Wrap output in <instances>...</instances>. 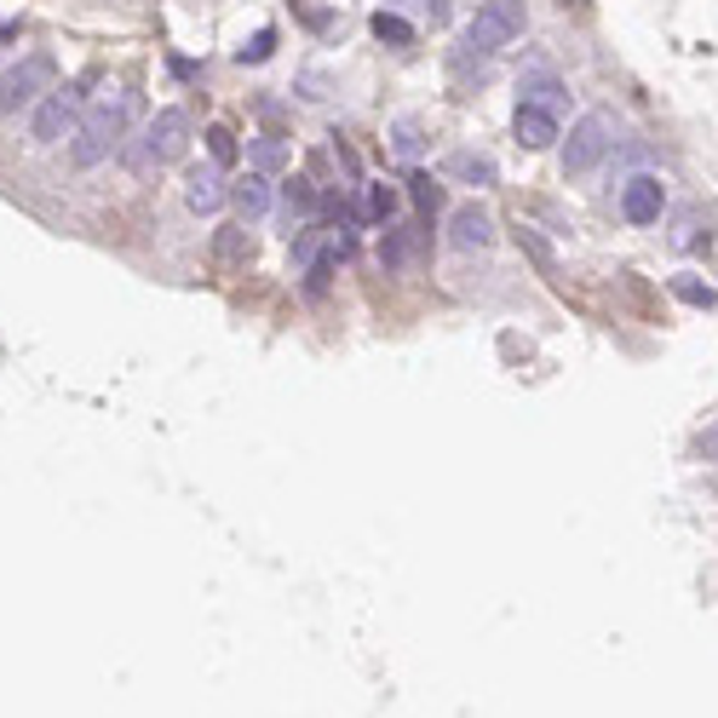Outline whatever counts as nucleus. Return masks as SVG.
I'll list each match as a JSON object with an SVG mask.
<instances>
[{"label": "nucleus", "instance_id": "nucleus-1", "mask_svg": "<svg viewBox=\"0 0 718 718\" xmlns=\"http://www.w3.org/2000/svg\"><path fill=\"white\" fill-rule=\"evenodd\" d=\"M133 92H115L104 98L98 110H87L81 121H75V133H69V162L75 167H98V162H110L121 139H126V126H133Z\"/></svg>", "mask_w": 718, "mask_h": 718}, {"label": "nucleus", "instance_id": "nucleus-2", "mask_svg": "<svg viewBox=\"0 0 718 718\" xmlns=\"http://www.w3.org/2000/svg\"><path fill=\"white\" fill-rule=\"evenodd\" d=\"M53 87H58V58H53V53L18 58L7 75H0V115H18V110L41 104V98L53 92Z\"/></svg>", "mask_w": 718, "mask_h": 718}, {"label": "nucleus", "instance_id": "nucleus-3", "mask_svg": "<svg viewBox=\"0 0 718 718\" xmlns=\"http://www.w3.org/2000/svg\"><path fill=\"white\" fill-rule=\"evenodd\" d=\"M87 87H92V75H81V81H69V87H53L41 104H30L35 110L30 115L35 144H64L75 133V121H81V110H87Z\"/></svg>", "mask_w": 718, "mask_h": 718}, {"label": "nucleus", "instance_id": "nucleus-4", "mask_svg": "<svg viewBox=\"0 0 718 718\" xmlns=\"http://www.w3.org/2000/svg\"><path fill=\"white\" fill-rule=\"evenodd\" d=\"M190 144V115L185 110H156V121L144 126L139 150H126V167H162V162H178Z\"/></svg>", "mask_w": 718, "mask_h": 718}, {"label": "nucleus", "instance_id": "nucleus-5", "mask_svg": "<svg viewBox=\"0 0 718 718\" xmlns=\"http://www.w3.org/2000/svg\"><path fill=\"white\" fill-rule=\"evenodd\" d=\"M523 35V0H483L477 18L466 23V46L472 53H500Z\"/></svg>", "mask_w": 718, "mask_h": 718}, {"label": "nucleus", "instance_id": "nucleus-6", "mask_svg": "<svg viewBox=\"0 0 718 718\" xmlns=\"http://www.w3.org/2000/svg\"><path fill=\"white\" fill-rule=\"evenodd\" d=\"M615 150V126H609V115H581L575 126H570V139H563V173L570 178H581V173H593L604 156Z\"/></svg>", "mask_w": 718, "mask_h": 718}, {"label": "nucleus", "instance_id": "nucleus-7", "mask_svg": "<svg viewBox=\"0 0 718 718\" xmlns=\"http://www.w3.org/2000/svg\"><path fill=\"white\" fill-rule=\"evenodd\" d=\"M661 208H666V185L655 173H638L621 185V213L627 224H661Z\"/></svg>", "mask_w": 718, "mask_h": 718}, {"label": "nucleus", "instance_id": "nucleus-8", "mask_svg": "<svg viewBox=\"0 0 718 718\" xmlns=\"http://www.w3.org/2000/svg\"><path fill=\"white\" fill-rule=\"evenodd\" d=\"M449 242H454L460 253H483V247H495V219H489V208H477V201L454 208V219H449Z\"/></svg>", "mask_w": 718, "mask_h": 718}, {"label": "nucleus", "instance_id": "nucleus-9", "mask_svg": "<svg viewBox=\"0 0 718 718\" xmlns=\"http://www.w3.org/2000/svg\"><path fill=\"white\" fill-rule=\"evenodd\" d=\"M426 247V219L420 224H386V236H379V265L391 276L415 265V253Z\"/></svg>", "mask_w": 718, "mask_h": 718}, {"label": "nucleus", "instance_id": "nucleus-10", "mask_svg": "<svg viewBox=\"0 0 718 718\" xmlns=\"http://www.w3.org/2000/svg\"><path fill=\"white\" fill-rule=\"evenodd\" d=\"M511 139H518L523 150H552L563 133H557V115L541 110V104H518V115H511Z\"/></svg>", "mask_w": 718, "mask_h": 718}, {"label": "nucleus", "instance_id": "nucleus-11", "mask_svg": "<svg viewBox=\"0 0 718 718\" xmlns=\"http://www.w3.org/2000/svg\"><path fill=\"white\" fill-rule=\"evenodd\" d=\"M230 208H236L247 224L253 219H265L270 208H276V190H270V173H247V178H236V185H230Z\"/></svg>", "mask_w": 718, "mask_h": 718}, {"label": "nucleus", "instance_id": "nucleus-12", "mask_svg": "<svg viewBox=\"0 0 718 718\" xmlns=\"http://www.w3.org/2000/svg\"><path fill=\"white\" fill-rule=\"evenodd\" d=\"M224 196H230V185H224V173H219V167H190V178H185V201H190V213H219V208H224Z\"/></svg>", "mask_w": 718, "mask_h": 718}, {"label": "nucleus", "instance_id": "nucleus-13", "mask_svg": "<svg viewBox=\"0 0 718 718\" xmlns=\"http://www.w3.org/2000/svg\"><path fill=\"white\" fill-rule=\"evenodd\" d=\"M213 259H224V265H247V259H253L247 224H219V230H213Z\"/></svg>", "mask_w": 718, "mask_h": 718}, {"label": "nucleus", "instance_id": "nucleus-14", "mask_svg": "<svg viewBox=\"0 0 718 718\" xmlns=\"http://www.w3.org/2000/svg\"><path fill=\"white\" fill-rule=\"evenodd\" d=\"M363 213H368V224H391L402 213V190L397 185H368L363 190Z\"/></svg>", "mask_w": 718, "mask_h": 718}, {"label": "nucleus", "instance_id": "nucleus-15", "mask_svg": "<svg viewBox=\"0 0 718 718\" xmlns=\"http://www.w3.org/2000/svg\"><path fill=\"white\" fill-rule=\"evenodd\" d=\"M317 185L311 178H288V185H281V208H288V219H317Z\"/></svg>", "mask_w": 718, "mask_h": 718}, {"label": "nucleus", "instance_id": "nucleus-16", "mask_svg": "<svg viewBox=\"0 0 718 718\" xmlns=\"http://www.w3.org/2000/svg\"><path fill=\"white\" fill-rule=\"evenodd\" d=\"M408 201L420 208V219H438L443 213V185L431 173H415V178H408Z\"/></svg>", "mask_w": 718, "mask_h": 718}, {"label": "nucleus", "instance_id": "nucleus-17", "mask_svg": "<svg viewBox=\"0 0 718 718\" xmlns=\"http://www.w3.org/2000/svg\"><path fill=\"white\" fill-rule=\"evenodd\" d=\"M518 104H541V110H552V115H557V104H563V81H557V75H529Z\"/></svg>", "mask_w": 718, "mask_h": 718}, {"label": "nucleus", "instance_id": "nucleus-18", "mask_svg": "<svg viewBox=\"0 0 718 718\" xmlns=\"http://www.w3.org/2000/svg\"><path fill=\"white\" fill-rule=\"evenodd\" d=\"M454 178H472V185H495V162L489 156H472V150H460V156L449 162Z\"/></svg>", "mask_w": 718, "mask_h": 718}, {"label": "nucleus", "instance_id": "nucleus-19", "mask_svg": "<svg viewBox=\"0 0 718 718\" xmlns=\"http://www.w3.org/2000/svg\"><path fill=\"white\" fill-rule=\"evenodd\" d=\"M374 35L391 41V46H415V23L397 18V12H374Z\"/></svg>", "mask_w": 718, "mask_h": 718}, {"label": "nucleus", "instance_id": "nucleus-20", "mask_svg": "<svg viewBox=\"0 0 718 718\" xmlns=\"http://www.w3.org/2000/svg\"><path fill=\"white\" fill-rule=\"evenodd\" d=\"M208 156H213V167H230V162L242 156V144H236L230 126H208Z\"/></svg>", "mask_w": 718, "mask_h": 718}, {"label": "nucleus", "instance_id": "nucleus-21", "mask_svg": "<svg viewBox=\"0 0 718 718\" xmlns=\"http://www.w3.org/2000/svg\"><path fill=\"white\" fill-rule=\"evenodd\" d=\"M391 150H397V156H408V162H415L420 150H426V139H420V121H397V133H391Z\"/></svg>", "mask_w": 718, "mask_h": 718}, {"label": "nucleus", "instance_id": "nucleus-22", "mask_svg": "<svg viewBox=\"0 0 718 718\" xmlns=\"http://www.w3.org/2000/svg\"><path fill=\"white\" fill-rule=\"evenodd\" d=\"M270 53H276V30H259V35H253L242 53H236V64H265Z\"/></svg>", "mask_w": 718, "mask_h": 718}, {"label": "nucleus", "instance_id": "nucleus-23", "mask_svg": "<svg viewBox=\"0 0 718 718\" xmlns=\"http://www.w3.org/2000/svg\"><path fill=\"white\" fill-rule=\"evenodd\" d=\"M673 294L689 299V305H702V311H713V288H707V281H696V276H678V281H673Z\"/></svg>", "mask_w": 718, "mask_h": 718}, {"label": "nucleus", "instance_id": "nucleus-24", "mask_svg": "<svg viewBox=\"0 0 718 718\" xmlns=\"http://www.w3.org/2000/svg\"><path fill=\"white\" fill-rule=\"evenodd\" d=\"M281 167V144L276 139H253V173H276Z\"/></svg>", "mask_w": 718, "mask_h": 718}]
</instances>
